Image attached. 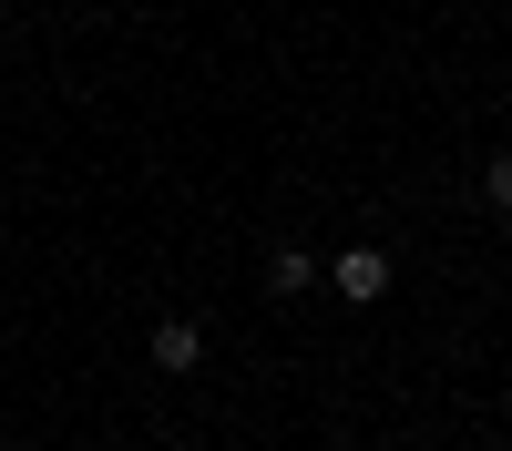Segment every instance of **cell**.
Returning <instances> with one entry per match:
<instances>
[{
	"mask_svg": "<svg viewBox=\"0 0 512 451\" xmlns=\"http://www.w3.org/2000/svg\"><path fill=\"white\" fill-rule=\"evenodd\" d=\"M318 277H328L349 308H379V298H390V246H338V257H328Z\"/></svg>",
	"mask_w": 512,
	"mask_h": 451,
	"instance_id": "obj_1",
	"label": "cell"
},
{
	"mask_svg": "<svg viewBox=\"0 0 512 451\" xmlns=\"http://www.w3.org/2000/svg\"><path fill=\"white\" fill-rule=\"evenodd\" d=\"M144 359L164 369V380H185V369H205V328L195 318H154L144 328Z\"/></svg>",
	"mask_w": 512,
	"mask_h": 451,
	"instance_id": "obj_2",
	"label": "cell"
},
{
	"mask_svg": "<svg viewBox=\"0 0 512 451\" xmlns=\"http://www.w3.org/2000/svg\"><path fill=\"white\" fill-rule=\"evenodd\" d=\"M308 277H318L308 246H277V257H267V298H308Z\"/></svg>",
	"mask_w": 512,
	"mask_h": 451,
	"instance_id": "obj_3",
	"label": "cell"
},
{
	"mask_svg": "<svg viewBox=\"0 0 512 451\" xmlns=\"http://www.w3.org/2000/svg\"><path fill=\"white\" fill-rule=\"evenodd\" d=\"M482 205H492V216H512V144L482 164Z\"/></svg>",
	"mask_w": 512,
	"mask_h": 451,
	"instance_id": "obj_4",
	"label": "cell"
}]
</instances>
